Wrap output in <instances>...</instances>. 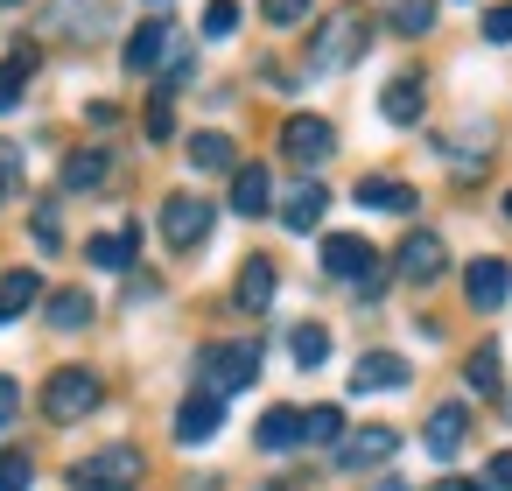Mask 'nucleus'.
<instances>
[{
    "mask_svg": "<svg viewBox=\"0 0 512 491\" xmlns=\"http://www.w3.org/2000/svg\"><path fill=\"white\" fill-rule=\"evenodd\" d=\"M505 218H512V197H505Z\"/></svg>",
    "mask_w": 512,
    "mask_h": 491,
    "instance_id": "a18cd8bd",
    "label": "nucleus"
},
{
    "mask_svg": "<svg viewBox=\"0 0 512 491\" xmlns=\"http://www.w3.org/2000/svg\"><path fill=\"white\" fill-rule=\"evenodd\" d=\"M323 211H330V190H323V183H295V190H288V204H281L288 232H316V225H323Z\"/></svg>",
    "mask_w": 512,
    "mask_h": 491,
    "instance_id": "6ab92c4d",
    "label": "nucleus"
},
{
    "mask_svg": "<svg viewBox=\"0 0 512 491\" xmlns=\"http://www.w3.org/2000/svg\"><path fill=\"white\" fill-rule=\"evenodd\" d=\"M106 176H113V155L106 148H78V155H64V190H106Z\"/></svg>",
    "mask_w": 512,
    "mask_h": 491,
    "instance_id": "a211bd4d",
    "label": "nucleus"
},
{
    "mask_svg": "<svg viewBox=\"0 0 512 491\" xmlns=\"http://www.w3.org/2000/svg\"><path fill=\"white\" fill-rule=\"evenodd\" d=\"M379 491H407V484H379Z\"/></svg>",
    "mask_w": 512,
    "mask_h": 491,
    "instance_id": "c03bdc74",
    "label": "nucleus"
},
{
    "mask_svg": "<svg viewBox=\"0 0 512 491\" xmlns=\"http://www.w3.org/2000/svg\"><path fill=\"white\" fill-rule=\"evenodd\" d=\"M36 484V463L22 449H0V491H29Z\"/></svg>",
    "mask_w": 512,
    "mask_h": 491,
    "instance_id": "7c9ffc66",
    "label": "nucleus"
},
{
    "mask_svg": "<svg viewBox=\"0 0 512 491\" xmlns=\"http://www.w3.org/2000/svg\"><path fill=\"white\" fill-rule=\"evenodd\" d=\"M330 148H337V134H330V120H316V113H295V120L281 127V155L302 162V169L330 162Z\"/></svg>",
    "mask_w": 512,
    "mask_h": 491,
    "instance_id": "423d86ee",
    "label": "nucleus"
},
{
    "mask_svg": "<svg viewBox=\"0 0 512 491\" xmlns=\"http://www.w3.org/2000/svg\"><path fill=\"white\" fill-rule=\"evenodd\" d=\"M442 267H449V246H442L435 232H407V239H400V260H393V274H400V281L428 288Z\"/></svg>",
    "mask_w": 512,
    "mask_h": 491,
    "instance_id": "6e6552de",
    "label": "nucleus"
},
{
    "mask_svg": "<svg viewBox=\"0 0 512 491\" xmlns=\"http://www.w3.org/2000/svg\"><path fill=\"white\" fill-rule=\"evenodd\" d=\"M491 484H505V491H512V449H498V456H491Z\"/></svg>",
    "mask_w": 512,
    "mask_h": 491,
    "instance_id": "a19ab883",
    "label": "nucleus"
},
{
    "mask_svg": "<svg viewBox=\"0 0 512 491\" xmlns=\"http://www.w3.org/2000/svg\"><path fill=\"white\" fill-rule=\"evenodd\" d=\"M36 246H43V253H64V225H57V204H36Z\"/></svg>",
    "mask_w": 512,
    "mask_h": 491,
    "instance_id": "72a5a7b5",
    "label": "nucleus"
},
{
    "mask_svg": "<svg viewBox=\"0 0 512 491\" xmlns=\"http://www.w3.org/2000/svg\"><path fill=\"white\" fill-rule=\"evenodd\" d=\"M505 414H512V407H505Z\"/></svg>",
    "mask_w": 512,
    "mask_h": 491,
    "instance_id": "de8ad7c7",
    "label": "nucleus"
},
{
    "mask_svg": "<svg viewBox=\"0 0 512 491\" xmlns=\"http://www.w3.org/2000/svg\"><path fill=\"white\" fill-rule=\"evenodd\" d=\"M323 267H330L337 281H372V274H379V253H372L358 232H330V239H323Z\"/></svg>",
    "mask_w": 512,
    "mask_h": 491,
    "instance_id": "1a4fd4ad",
    "label": "nucleus"
},
{
    "mask_svg": "<svg viewBox=\"0 0 512 491\" xmlns=\"http://www.w3.org/2000/svg\"><path fill=\"white\" fill-rule=\"evenodd\" d=\"M22 92H29V57H8V64H0V113H8Z\"/></svg>",
    "mask_w": 512,
    "mask_h": 491,
    "instance_id": "2f4dec72",
    "label": "nucleus"
},
{
    "mask_svg": "<svg viewBox=\"0 0 512 491\" xmlns=\"http://www.w3.org/2000/svg\"><path fill=\"white\" fill-rule=\"evenodd\" d=\"M218 421H225V400L197 386V393L176 407V442H183V449H197V442H211V435H218Z\"/></svg>",
    "mask_w": 512,
    "mask_h": 491,
    "instance_id": "f8f14e48",
    "label": "nucleus"
},
{
    "mask_svg": "<svg viewBox=\"0 0 512 491\" xmlns=\"http://www.w3.org/2000/svg\"><path fill=\"white\" fill-rule=\"evenodd\" d=\"M484 43H512V0L505 8H484Z\"/></svg>",
    "mask_w": 512,
    "mask_h": 491,
    "instance_id": "e433bc0d",
    "label": "nucleus"
},
{
    "mask_svg": "<svg viewBox=\"0 0 512 491\" xmlns=\"http://www.w3.org/2000/svg\"><path fill=\"white\" fill-rule=\"evenodd\" d=\"M379 113H386L393 127H421V113H428V78H421V71H400V78L379 92Z\"/></svg>",
    "mask_w": 512,
    "mask_h": 491,
    "instance_id": "9b49d317",
    "label": "nucleus"
},
{
    "mask_svg": "<svg viewBox=\"0 0 512 491\" xmlns=\"http://www.w3.org/2000/svg\"><path fill=\"white\" fill-rule=\"evenodd\" d=\"M50 323H57V330H85V323H92V295H85V288H57V295H50Z\"/></svg>",
    "mask_w": 512,
    "mask_h": 491,
    "instance_id": "bb28decb",
    "label": "nucleus"
},
{
    "mask_svg": "<svg viewBox=\"0 0 512 491\" xmlns=\"http://www.w3.org/2000/svg\"><path fill=\"white\" fill-rule=\"evenodd\" d=\"M351 197H358L365 211H393V218H407V211H414V190H407V183H393V176H365Z\"/></svg>",
    "mask_w": 512,
    "mask_h": 491,
    "instance_id": "412c9836",
    "label": "nucleus"
},
{
    "mask_svg": "<svg viewBox=\"0 0 512 491\" xmlns=\"http://www.w3.org/2000/svg\"><path fill=\"white\" fill-rule=\"evenodd\" d=\"M134 484H141V449H127V442L71 463V491H134Z\"/></svg>",
    "mask_w": 512,
    "mask_h": 491,
    "instance_id": "7ed1b4c3",
    "label": "nucleus"
},
{
    "mask_svg": "<svg viewBox=\"0 0 512 491\" xmlns=\"http://www.w3.org/2000/svg\"><path fill=\"white\" fill-rule=\"evenodd\" d=\"M428 491H477V484H470V477H435Z\"/></svg>",
    "mask_w": 512,
    "mask_h": 491,
    "instance_id": "79ce46f5",
    "label": "nucleus"
},
{
    "mask_svg": "<svg viewBox=\"0 0 512 491\" xmlns=\"http://www.w3.org/2000/svg\"><path fill=\"white\" fill-rule=\"evenodd\" d=\"M15 414H22V386H15L8 372H0V428H8Z\"/></svg>",
    "mask_w": 512,
    "mask_h": 491,
    "instance_id": "ea45409f",
    "label": "nucleus"
},
{
    "mask_svg": "<svg viewBox=\"0 0 512 491\" xmlns=\"http://www.w3.org/2000/svg\"><path fill=\"white\" fill-rule=\"evenodd\" d=\"M43 295H50V288H43V274H36V267H15V274H0V323L29 316Z\"/></svg>",
    "mask_w": 512,
    "mask_h": 491,
    "instance_id": "dca6fc26",
    "label": "nucleus"
},
{
    "mask_svg": "<svg viewBox=\"0 0 512 491\" xmlns=\"http://www.w3.org/2000/svg\"><path fill=\"white\" fill-rule=\"evenodd\" d=\"M267 204H274L267 169H260V162H239V169H232V211H239V218H260Z\"/></svg>",
    "mask_w": 512,
    "mask_h": 491,
    "instance_id": "f3484780",
    "label": "nucleus"
},
{
    "mask_svg": "<svg viewBox=\"0 0 512 491\" xmlns=\"http://www.w3.org/2000/svg\"><path fill=\"white\" fill-rule=\"evenodd\" d=\"M8 8H29V0H0V15H8Z\"/></svg>",
    "mask_w": 512,
    "mask_h": 491,
    "instance_id": "37998d69",
    "label": "nucleus"
},
{
    "mask_svg": "<svg viewBox=\"0 0 512 491\" xmlns=\"http://www.w3.org/2000/svg\"><path fill=\"white\" fill-rule=\"evenodd\" d=\"M169 43H176V29H169V15H148L134 36H127V71H162V57H169Z\"/></svg>",
    "mask_w": 512,
    "mask_h": 491,
    "instance_id": "ddd939ff",
    "label": "nucleus"
},
{
    "mask_svg": "<svg viewBox=\"0 0 512 491\" xmlns=\"http://www.w3.org/2000/svg\"><path fill=\"white\" fill-rule=\"evenodd\" d=\"M197 372H204V393H239V386H253L260 379V351L253 344H211L204 358H197Z\"/></svg>",
    "mask_w": 512,
    "mask_h": 491,
    "instance_id": "20e7f679",
    "label": "nucleus"
},
{
    "mask_svg": "<svg viewBox=\"0 0 512 491\" xmlns=\"http://www.w3.org/2000/svg\"><path fill=\"white\" fill-rule=\"evenodd\" d=\"M463 435H470V407H456V400H449V407H435V414H428V428H421L428 456H442V463L463 449Z\"/></svg>",
    "mask_w": 512,
    "mask_h": 491,
    "instance_id": "2eb2a0df",
    "label": "nucleus"
},
{
    "mask_svg": "<svg viewBox=\"0 0 512 491\" xmlns=\"http://www.w3.org/2000/svg\"><path fill=\"white\" fill-rule=\"evenodd\" d=\"M260 15L274 29H295V22H309V0H260Z\"/></svg>",
    "mask_w": 512,
    "mask_h": 491,
    "instance_id": "f704fd0d",
    "label": "nucleus"
},
{
    "mask_svg": "<svg viewBox=\"0 0 512 491\" xmlns=\"http://www.w3.org/2000/svg\"><path fill=\"white\" fill-rule=\"evenodd\" d=\"M99 400H106V386H99V372H85V365H64V372L43 379V414H50L57 428H64V421H85Z\"/></svg>",
    "mask_w": 512,
    "mask_h": 491,
    "instance_id": "f03ea898",
    "label": "nucleus"
},
{
    "mask_svg": "<svg viewBox=\"0 0 512 491\" xmlns=\"http://www.w3.org/2000/svg\"><path fill=\"white\" fill-rule=\"evenodd\" d=\"M393 29H400V36H428V29H435V0H400V8H393Z\"/></svg>",
    "mask_w": 512,
    "mask_h": 491,
    "instance_id": "c756f323",
    "label": "nucleus"
},
{
    "mask_svg": "<svg viewBox=\"0 0 512 491\" xmlns=\"http://www.w3.org/2000/svg\"><path fill=\"white\" fill-rule=\"evenodd\" d=\"M288 351H295L302 372H316V365L330 358V330H323V323H295V330H288Z\"/></svg>",
    "mask_w": 512,
    "mask_h": 491,
    "instance_id": "a878e982",
    "label": "nucleus"
},
{
    "mask_svg": "<svg viewBox=\"0 0 512 491\" xmlns=\"http://www.w3.org/2000/svg\"><path fill=\"white\" fill-rule=\"evenodd\" d=\"M463 379H470L477 393H491V386H498V344H477V351L463 358Z\"/></svg>",
    "mask_w": 512,
    "mask_h": 491,
    "instance_id": "c85d7f7f",
    "label": "nucleus"
},
{
    "mask_svg": "<svg viewBox=\"0 0 512 491\" xmlns=\"http://www.w3.org/2000/svg\"><path fill=\"white\" fill-rule=\"evenodd\" d=\"M50 29H57V36H85V43H92V36L106 29V0H57Z\"/></svg>",
    "mask_w": 512,
    "mask_h": 491,
    "instance_id": "aec40b11",
    "label": "nucleus"
},
{
    "mask_svg": "<svg viewBox=\"0 0 512 491\" xmlns=\"http://www.w3.org/2000/svg\"><path fill=\"white\" fill-rule=\"evenodd\" d=\"M386 386H407V358L400 351H365L351 365V393H386Z\"/></svg>",
    "mask_w": 512,
    "mask_h": 491,
    "instance_id": "4468645a",
    "label": "nucleus"
},
{
    "mask_svg": "<svg viewBox=\"0 0 512 491\" xmlns=\"http://www.w3.org/2000/svg\"><path fill=\"white\" fill-rule=\"evenodd\" d=\"M169 134H176V113H169V92H162V99L148 106V141H169Z\"/></svg>",
    "mask_w": 512,
    "mask_h": 491,
    "instance_id": "4c0bfd02",
    "label": "nucleus"
},
{
    "mask_svg": "<svg viewBox=\"0 0 512 491\" xmlns=\"http://www.w3.org/2000/svg\"><path fill=\"white\" fill-rule=\"evenodd\" d=\"M344 435V407H302V442H337Z\"/></svg>",
    "mask_w": 512,
    "mask_h": 491,
    "instance_id": "cd10ccee",
    "label": "nucleus"
},
{
    "mask_svg": "<svg viewBox=\"0 0 512 491\" xmlns=\"http://www.w3.org/2000/svg\"><path fill=\"white\" fill-rule=\"evenodd\" d=\"M15 183H22V155H15L8 141H0V197H8Z\"/></svg>",
    "mask_w": 512,
    "mask_h": 491,
    "instance_id": "58836bf2",
    "label": "nucleus"
},
{
    "mask_svg": "<svg viewBox=\"0 0 512 491\" xmlns=\"http://www.w3.org/2000/svg\"><path fill=\"white\" fill-rule=\"evenodd\" d=\"M393 449H400L393 428H351V435H337V470H379Z\"/></svg>",
    "mask_w": 512,
    "mask_h": 491,
    "instance_id": "9d476101",
    "label": "nucleus"
},
{
    "mask_svg": "<svg viewBox=\"0 0 512 491\" xmlns=\"http://www.w3.org/2000/svg\"><path fill=\"white\" fill-rule=\"evenodd\" d=\"M190 78H197V57H190V50H176V57L162 64V92H176V85H190Z\"/></svg>",
    "mask_w": 512,
    "mask_h": 491,
    "instance_id": "c9c22d12",
    "label": "nucleus"
},
{
    "mask_svg": "<svg viewBox=\"0 0 512 491\" xmlns=\"http://www.w3.org/2000/svg\"><path fill=\"white\" fill-rule=\"evenodd\" d=\"M162 239H169L176 253H197V246L211 239V204H204V197H190V190H183V197H169V204H162Z\"/></svg>",
    "mask_w": 512,
    "mask_h": 491,
    "instance_id": "39448f33",
    "label": "nucleus"
},
{
    "mask_svg": "<svg viewBox=\"0 0 512 491\" xmlns=\"http://www.w3.org/2000/svg\"><path fill=\"white\" fill-rule=\"evenodd\" d=\"M463 302H470V309H484V316H491V309H505V302H512V267H505V260H491V253H484V260H470V267H463Z\"/></svg>",
    "mask_w": 512,
    "mask_h": 491,
    "instance_id": "0eeeda50",
    "label": "nucleus"
},
{
    "mask_svg": "<svg viewBox=\"0 0 512 491\" xmlns=\"http://www.w3.org/2000/svg\"><path fill=\"white\" fill-rule=\"evenodd\" d=\"M239 15H246L239 0H211V8H204V36H211V43H218V36H232V29H239Z\"/></svg>",
    "mask_w": 512,
    "mask_h": 491,
    "instance_id": "473e14b6",
    "label": "nucleus"
},
{
    "mask_svg": "<svg viewBox=\"0 0 512 491\" xmlns=\"http://www.w3.org/2000/svg\"><path fill=\"white\" fill-rule=\"evenodd\" d=\"M232 302L260 316V309L274 302V260H246V267H239V295H232Z\"/></svg>",
    "mask_w": 512,
    "mask_h": 491,
    "instance_id": "b1692460",
    "label": "nucleus"
},
{
    "mask_svg": "<svg viewBox=\"0 0 512 491\" xmlns=\"http://www.w3.org/2000/svg\"><path fill=\"white\" fill-rule=\"evenodd\" d=\"M85 253H92V267H106V274H127V267H134V253H141V239H134V232H99Z\"/></svg>",
    "mask_w": 512,
    "mask_h": 491,
    "instance_id": "5701e85b",
    "label": "nucleus"
},
{
    "mask_svg": "<svg viewBox=\"0 0 512 491\" xmlns=\"http://www.w3.org/2000/svg\"><path fill=\"white\" fill-rule=\"evenodd\" d=\"M253 442L260 449H295L302 442V407H267L260 428H253Z\"/></svg>",
    "mask_w": 512,
    "mask_h": 491,
    "instance_id": "4be33fe9",
    "label": "nucleus"
},
{
    "mask_svg": "<svg viewBox=\"0 0 512 491\" xmlns=\"http://www.w3.org/2000/svg\"><path fill=\"white\" fill-rule=\"evenodd\" d=\"M155 8H162V0H155Z\"/></svg>",
    "mask_w": 512,
    "mask_h": 491,
    "instance_id": "49530a36",
    "label": "nucleus"
},
{
    "mask_svg": "<svg viewBox=\"0 0 512 491\" xmlns=\"http://www.w3.org/2000/svg\"><path fill=\"white\" fill-rule=\"evenodd\" d=\"M190 169H204V176H218V169H239V148H232V134H197V141H190Z\"/></svg>",
    "mask_w": 512,
    "mask_h": 491,
    "instance_id": "393cba45",
    "label": "nucleus"
},
{
    "mask_svg": "<svg viewBox=\"0 0 512 491\" xmlns=\"http://www.w3.org/2000/svg\"><path fill=\"white\" fill-rule=\"evenodd\" d=\"M365 43H372L365 8H337V15H323V29H316V43H309V78H337V71H351V64L365 57Z\"/></svg>",
    "mask_w": 512,
    "mask_h": 491,
    "instance_id": "f257e3e1",
    "label": "nucleus"
}]
</instances>
